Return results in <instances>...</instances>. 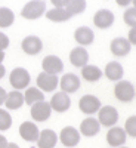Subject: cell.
<instances>
[{"label":"cell","instance_id":"obj_18","mask_svg":"<svg viewBox=\"0 0 136 148\" xmlns=\"http://www.w3.org/2000/svg\"><path fill=\"white\" fill-rule=\"evenodd\" d=\"M107 141L111 147H121L126 142V132L121 127L113 126V129H109L107 133Z\"/></svg>","mask_w":136,"mask_h":148},{"label":"cell","instance_id":"obj_21","mask_svg":"<svg viewBox=\"0 0 136 148\" xmlns=\"http://www.w3.org/2000/svg\"><path fill=\"white\" fill-rule=\"evenodd\" d=\"M123 74H124V71H123V67L120 62H115V61H113V62H108L107 67H105V76L111 80V82H118L121 80Z\"/></svg>","mask_w":136,"mask_h":148},{"label":"cell","instance_id":"obj_31","mask_svg":"<svg viewBox=\"0 0 136 148\" xmlns=\"http://www.w3.org/2000/svg\"><path fill=\"white\" fill-rule=\"evenodd\" d=\"M8 46H9V39H8V36L3 34V33H0V51H5Z\"/></svg>","mask_w":136,"mask_h":148},{"label":"cell","instance_id":"obj_15","mask_svg":"<svg viewBox=\"0 0 136 148\" xmlns=\"http://www.w3.org/2000/svg\"><path fill=\"white\" fill-rule=\"evenodd\" d=\"M39 127H37L34 123L31 121H24L22 125L19 126V135L24 141L28 142H36L37 138H39Z\"/></svg>","mask_w":136,"mask_h":148},{"label":"cell","instance_id":"obj_28","mask_svg":"<svg viewBox=\"0 0 136 148\" xmlns=\"http://www.w3.org/2000/svg\"><path fill=\"white\" fill-rule=\"evenodd\" d=\"M12 126V117L6 110L0 108V130H8Z\"/></svg>","mask_w":136,"mask_h":148},{"label":"cell","instance_id":"obj_33","mask_svg":"<svg viewBox=\"0 0 136 148\" xmlns=\"http://www.w3.org/2000/svg\"><path fill=\"white\" fill-rule=\"evenodd\" d=\"M115 2H117L118 6H124V8H126V6H129L130 3H133L135 0H115Z\"/></svg>","mask_w":136,"mask_h":148},{"label":"cell","instance_id":"obj_37","mask_svg":"<svg viewBox=\"0 0 136 148\" xmlns=\"http://www.w3.org/2000/svg\"><path fill=\"white\" fill-rule=\"evenodd\" d=\"M5 74H6V70H5V67H3L2 64H0V79H3Z\"/></svg>","mask_w":136,"mask_h":148},{"label":"cell","instance_id":"obj_8","mask_svg":"<svg viewBox=\"0 0 136 148\" xmlns=\"http://www.w3.org/2000/svg\"><path fill=\"white\" fill-rule=\"evenodd\" d=\"M79 107L81 110V113H84V114H95L101 108V101L93 95H84L80 99Z\"/></svg>","mask_w":136,"mask_h":148},{"label":"cell","instance_id":"obj_10","mask_svg":"<svg viewBox=\"0 0 136 148\" xmlns=\"http://www.w3.org/2000/svg\"><path fill=\"white\" fill-rule=\"evenodd\" d=\"M59 84H61V89L65 93H74L77 92L79 88H80V79L72 73H68V74H64L62 79L59 80Z\"/></svg>","mask_w":136,"mask_h":148},{"label":"cell","instance_id":"obj_23","mask_svg":"<svg viewBox=\"0 0 136 148\" xmlns=\"http://www.w3.org/2000/svg\"><path fill=\"white\" fill-rule=\"evenodd\" d=\"M5 104L9 110H18L22 107L24 104V93H21L19 90H14L6 95V99H5Z\"/></svg>","mask_w":136,"mask_h":148},{"label":"cell","instance_id":"obj_9","mask_svg":"<svg viewBox=\"0 0 136 148\" xmlns=\"http://www.w3.org/2000/svg\"><path fill=\"white\" fill-rule=\"evenodd\" d=\"M21 47L27 55H37V53H40V51L43 49V43L37 36H28L22 40Z\"/></svg>","mask_w":136,"mask_h":148},{"label":"cell","instance_id":"obj_14","mask_svg":"<svg viewBox=\"0 0 136 148\" xmlns=\"http://www.w3.org/2000/svg\"><path fill=\"white\" fill-rule=\"evenodd\" d=\"M36 142L39 148H55L58 142V135L51 129H44L43 132L39 133V138Z\"/></svg>","mask_w":136,"mask_h":148},{"label":"cell","instance_id":"obj_39","mask_svg":"<svg viewBox=\"0 0 136 148\" xmlns=\"http://www.w3.org/2000/svg\"><path fill=\"white\" fill-rule=\"evenodd\" d=\"M5 59V52L3 51H0V64H2V61Z\"/></svg>","mask_w":136,"mask_h":148},{"label":"cell","instance_id":"obj_5","mask_svg":"<svg viewBox=\"0 0 136 148\" xmlns=\"http://www.w3.org/2000/svg\"><path fill=\"white\" fill-rule=\"evenodd\" d=\"M51 113H52L51 104L46 102L44 99L39 101V102H34L31 105V117L36 121H46L49 117H51Z\"/></svg>","mask_w":136,"mask_h":148},{"label":"cell","instance_id":"obj_17","mask_svg":"<svg viewBox=\"0 0 136 148\" xmlns=\"http://www.w3.org/2000/svg\"><path fill=\"white\" fill-rule=\"evenodd\" d=\"M74 39L81 46H89L95 40V33L89 27H79L74 31Z\"/></svg>","mask_w":136,"mask_h":148},{"label":"cell","instance_id":"obj_36","mask_svg":"<svg viewBox=\"0 0 136 148\" xmlns=\"http://www.w3.org/2000/svg\"><path fill=\"white\" fill-rule=\"evenodd\" d=\"M8 145V139L3 136V135H0V148H5Z\"/></svg>","mask_w":136,"mask_h":148},{"label":"cell","instance_id":"obj_13","mask_svg":"<svg viewBox=\"0 0 136 148\" xmlns=\"http://www.w3.org/2000/svg\"><path fill=\"white\" fill-rule=\"evenodd\" d=\"M42 67H43V71L49 73V74H59L64 70V64H62V61H61V58H58L55 55L46 56L43 59Z\"/></svg>","mask_w":136,"mask_h":148},{"label":"cell","instance_id":"obj_34","mask_svg":"<svg viewBox=\"0 0 136 148\" xmlns=\"http://www.w3.org/2000/svg\"><path fill=\"white\" fill-rule=\"evenodd\" d=\"M6 90L3 89V88H0V105L2 104H5V99H6Z\"/></svg>","mask_w":136,"mask_h":148},{"label":"cell","instance_id":"obj_29","mask_svg":"<svg viewBox=\"0 0 136 148\" xmlns=\"http://www.w3.org/2000/svg\"><path fill=\"white\" fill-rule=\"evenodd\" d=\"M135 14H136V9L135 8H130L124 12V15H123V18H124V22L127 24V25L130 27H135Z\"/></svg>","mask_w":136,"mask_h":148},{"label":"cell","instance_id":"obj_1","mask_svg":"<svg viewBox=\"0 0 136 148\" xmlns=\"http://www.w3.org/2000/svg\"><path fill=\"white\" fill-rule=\"evenodd\" d=\"M46 10L44 0H31L21 10V16L25 19H37L40 18Z\"/></svg>","mask_w":136,"mask_h":148},{"label":"cell","instance_id":"obj_16","mask_svg":"<svg viewBox=\"0 0 136 148\" xmlns=\"http://www.w3.org/2000/svg\"><path fill=\"white\" fill-rule=\"evenodd\" d=\"M109 49L115 56H126L130 52L132 45L127 39H124V37H117V39H114L113 42H111Z\"/></svg>","mask_w":136,"mask_h":148},{"label":"cell","instance_id":"obj_40","mask_svg":"<svg viewBox=\"0 0 136 148\" xmlns=\"http://www.w3.org/2000/svg\"><path fill=\"white\" fill-rule=\"evenodd\" d=\"M117 148H126V147H117Z\"/></svg>","mask_w":136,"mask_h":148},{"label":"cell","instance_id":"obj_2","mask_svg":"<svg viewBox=\"0 0 136 148\" xmlns=\"http://www.w3.org/2000/svg\"><path fill=\"white\" fill-rule=\"evenodd\" d=\"M9 82H10L12 88H14L15 90H21V89L28 88V84L31 82V77H30V73L25 68H15L10 73Z\"/></svg>","mask_w":136,"mask_h":148},{"label":"cell","instance_id":"obj_25","mask_svg":"<svg viewBox=\"0 0 136 148\" xmlns=\"http://www.w3.org/2000/svg\"><path fill=\"white\" fill-rule=\"evenodd\" d=\"M44 99V93L39 88H28L24 93V102H27L28 105H33L34 102H39Z\"/></svg>","mask_w":136,"mask_h":148},{"label":"cell","instance_id":"obj_4","mask_svg":"<svg viewBox=\"0 0 136 148\" xmlns=\"http://www.w3.org/2000/svg\"><path fill=\"white\" fill-rule=\"evenodd\" d=\"M98 117H99L98 121H99L102 126L113 127L118 121V111L114 107L107 105V107H102V108L98 110Z\"/></svg>","mask_w":136,"mask_h":148},{"label":"cell","instance_id":"obj_7","mask_svg":"<svg viewBox=\"0 0 136 148\" xmlns=\"http://www.w3.org/2000/svg\"><path fill=\"white\" fill-rule=\"evenodd\" d=\"M114 21H115L114 14H113L111 10H108V9H101V10H98L96 14H95V16H93L95 25H96L98 28H102V30L109 28V27L114 24Z\"/></svg>","mask_w":136,"mask_h":148},{"label":"cell","instance_id":"obj_24","mask_svg":"<svg viewBox=\"0 0 136 148\" xmlns=\"http://www.w3.org/2000/svg\"><path fill=\"white\" fill-rule=\"evenodd\" d=\"M81 76L87 82H98L102 77V71L96 65H87L86 64L84 67H81Z\"/></svg>","mask_w":136,"mask_h":148},{"label":"cell","instance_id":"obj_35","mask_svg":"<svg viewBox=\"0 0 136 148\" xmlns=\"http://www.w3.org/2000/svg\"><path fill=\"white\" fill-rule=\"evenodd\" d=\"M135 27H132V30H130V33H129V42H130V45H135Z\"/></svg>","mask_w":136,"mask_h":148},{"label":"cell","instance_id":"obj_11","mask_svg":"<svg viewBox=\"0 0 136 148\" xmlns=\"http://www.w3.org/2000/svg\"><path fill=\"white\" fill-rule=\"evenodd\" d=\"M49 104H51V108L55 110L56 113H64V111H67L70 108L71 99L65 92H59V93H55L52 96V99Z\"/></svg>","mask_w":136,"mask_h":148},{"label":"cell","instance_id":"obj_27","mask_svg":"<svg viewBox=\"0 0 136 148\" xmlns=\"http://www.w3.org/2000/svg\"><path fill=\"white\" fill-rule=\"evenodd\" d=\"M65 8L71 15H80L86 9V0H70Z\"/></svg>","mask_w":136,"mask_h":148},{"label":"cell","instance_id":"obj_30","mask_svg":"<svg viewBox=\"0 0 136 148\" xmlns=\"http://www.w3.org/2000/svg\"><path fill=\"white\" fill-rule=\"evenodd\" d=\"M124 132L126 133H129L130 136H135L136 135V130H135V116H132V117H129V120L126 121V125H124Z\"/></svg>","mask_w":136,"mask_h":148},{"label":"cell","instance_id":"obj_6","mask_svg":"<svg viewBox=\"0 0 136 148\" xmlns=\"http://www.w3.org/2000/svg\"><path fill=\"white\" fill-rule=\"evenodd\" d=\"M59 84V80L56 77V74H49V73H40L37 77V86L43 92H53Z\"/></svg>","mask_w":136,"mask_h":148},{"label":"cell","instance_id":"obj_26","mask_svg":"<svg viewBox=\"0 0 136 148\" xmlns=\"http://www.w3.org/2000/svg\"><path fill=\"white\" fill-rule=\"evenodd\" d=\"M15 21L14 12L8 8H0V28H8L10 27Z\"/></svg>","mask_w":136,"mask_h":148},{"label":"cell","instance_id":"obj_32","mask_svg":"<svg viewBox=\"0 0 136 148\" xmlns=\"http://www.w3.org/2000/svg\"><path fill=\"white\" fill-rule=\"evenodd\" d=\"M51 2L53 3L55 8H65L70 0H51Z\"/></svg>","mask_w":136,"mask_h":148},{"label":"cell","instance_id":"obj_12","mask_svg":"<svg viewBox=\"0 0 136 148\" xmlns=\"http://www.w3.org/2000/svg\"><path fill=\"white\" fill-rule=\"evenodd\" d=\"M61 138V142H62L65 147H76L79 142H80V133L77 129H74L72 126H67L62 129V132H61L59 135Z\"/></svg>","mask_w":136,"mask_h":148},{"label":"cell","instance_id":"obj_3","mask_svg":"<svg viewBox=\"0 0 136 148\" xmlns=\"http://www.w3.org/2000/svg\"><path fill=\"white\" fill-rule=\"evenodd\" d=\"M114 93H115V98L121 102H130L133 101L135 98V88L130 82H117L115 88H114Z\"/></svg>","mask_w":136,"mask_h":148},{"label":"cell","instance_id":"obj_38","mask_svg":"<svg viewBox=\"0 0 136 148\" xmlns=\"http://www.w3.org/2000/svg\"><path fill=\"white\" fill-rule=\"evenodd\" d=\"M5 148H19V147H18L16 144H8V145H6Z\"/></svg>","mask_w":136,"mask_h":148},{"label":"cell","instance_id":"obj_20","mask_svg":"<svg viewBox=\"0 0 136 148\" xmlns=\"http://www.w3.org/2000/svg\"><path fill=\"white\" fill-rule=\"evenodd\" d=\"M99 130H101V123L93 117L83 120L80 125V132L84 136H95V135L99 133Z\"/></svg>","mask_w":136,"mask_h":148},{"label":"cell","instance_id":"obj_22","mask_svg":"<svg viewBox=\"0 0 136 148\" xmlns=\"http://www.w3.org/2000/svg\"><path fill=\"white\" fill-rule=\"evenodd\" d=\"M72 15L67 10V8H53L52 10L46 12V18L53 22H65L71 18Z\"/></svg>","mask_w":136,"mask_h":148},{"label":"cell","instance_id":"obj_19","mask_svg":"<svg viewBox=\"0 0 136 148\" xmlns=\"http://www.w3.org/2000/svg\"><path fill=\"white\" fill-rule=\"evenodd\" d=\"M70 61L74 67H84L89 61V53L84 47L79 46V47H74L71 53H70Z\"/></svg>","mask_w":136,"mask_h":148}]
</instances>
